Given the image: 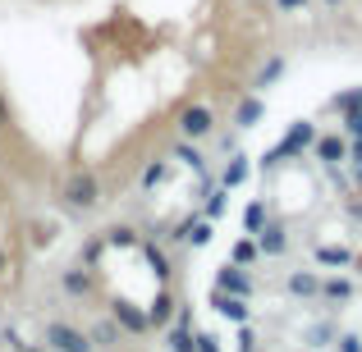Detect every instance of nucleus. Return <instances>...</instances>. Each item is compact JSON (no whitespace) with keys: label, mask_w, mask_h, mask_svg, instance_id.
Returning a JSON list of instances; mask_svg holds the SVG:
<instances>
[{"label":"nucleus","mask_w":362,"mask_h":352,"mask_svg":"<svg viewBox=\"0 0 362 352\" xmlns=\"http://www.w3.org/2000/svg\"><path fill=\"white\" fill-rule=\"evenodd\" d=\"M275 5H280V9H284V14H303V9H308V5H312V0H275Z\"/></svg>","instance_id":"72a5a7b5"},{"label":"nucleus","mask_w":362,"mask_h":352,"mask_svg":"<svg viewBox=\"0 0 362 352\" xmlns=\"http://www.w3.org/2000/svg\"><path fill=\"white\" fill-rule=\"evenodd\" d=\"M266 119V101L262 97H243L239 101V106H234V128H257V123H262Z\"/></svg>","instance_id":"f8f14e48"},{"label":"nucleus","mask_w":362,"mask_h":352,"mask_svg":"<svg viewBox=\"0 0 362 352\" xmlns=\"http://www.w3.org/2000/svg\"><path fill=\"white\" fill-rule=\"evenodd\" d=\"M284 69H289V64H284V55H271V60L262 64V73L252 78V87H257V92H262V87H271L275 78H284Z\"/></svg>","instance_id":"6ab92c4d"},{"label":"nucleus","mask_w":362,"mask_h":352,"mask_svg":"<svg viewBox=\"0 0 362 352\" xmlns=\"http://www.w3.org/2000/svg\"><path fill=\"white\" fill-rule=\"evenodd\" d=\"M335 339H339V329H335V325H308L303 344H308V348H335Z\"/></svg>","instance_id":"aec40b11"},{"label":"nucleus","mask_w":362,"mask_h":352,"mask_svg":"<svg viewBox=\"0 0 362 352\" xmlns=\"http://www.w3.org/2000/svg\"><path fill=\"white\" fill-rule=\"evenodd\" d=\"M344 133H349V142H362V110H349L344 115Z\"/></svg>","instance_id":"c85d7f7f"},{"label":"nucleus","mask_w":362,"mask_h":352,"mask_svg":"<svg viewBox=\"0 0 362 352\" xmlns=\"http://www.w3.org/2000/svg\"><path fill=\"white\" fill-rule=\"evenodd\" d=\"M335 352H362V334H339L335 339Z\"/></svg>","instance_id":"7c9ffc66"},{"label":"nucleus","mask_w":362,"mask_h":352,"mask_svg":"<svg viewBox=\"0 0 362 352\" xmlns=\"http://www.w3.org/2000/svg\"><path fill=\"white\" fill-rule=\"evenodd\" d=\"M165 169H170V165H165V160H151V165H147V169H142V178H138V188H142V193H151V188H156V183H160V178H165Z\"/></svg>","instance_id":"393cba45"},{"label":"nucleus","mask_w":362,"mask_h":352,"mask_svg":"<svg viewBox=\"0 0 362 352\" xmlns=\"http://www.w3.org/2000/svg\"><path fill=\"white\" fill-rule=\"evenodd\" d=\"M284 293H289V298H303V302L321 298V274L317 270H293L289 279H284Z\"/></svg>","instance_id":"9d476101"},{"label":"nucleus","mask_w":362,"mask_h":352,"mask_svg":"<svg viewBox=\"0 0 362 352\" xmlns=\"http://www.w3.org/2000/svg\"><path fill=\"white\" fill-rule=\"evenodd\" d=\"M312 142H317V128H312L308 119H298V123L289 128V138H280V147L271 151V160H293V156H303Z\"/></svg>","instance_id":"423d86ee"},{"label":"nucleus","mask_w":362,"mask_h":352,"mask_svg":"<svg viewBox=\"0 0 362 352\" xmlns=\"http://www.w3.org/2000/svg\"><path fill=\"white\" fill-rule=\"evenodd\" d=\"M5 274H9V252L0 247V279H5Z\"/></svg>","instance_id":"e433bc0d"},{"label":"nucleus","mask_w":362,"mask_h":352,"mask_svg":"<svg viewBox=\"0 0 362 352\" xmlns=\"http://www.w3.org/2000/svg\"><path fill=\"white\" fill-rule=\"evenodd\" d=\"M257 247H262V256H280L289 247V229L280 220H266V229L257 233Z\"/></svg>","instance_id":"9b49d317"},{"label":"nucleus","mask_w":362,"mask_h":352,"mask_svg":"<svg viewBox=\"0 0 362 352\" xmlns=\"http://www.w3.org/2000/svg\"><path fill=\"white\" fill-rule=\"evenodd\" d=\"M110 316H115V325L124 329V334H147V329H151V316H147V311H142V307H133V302L129 298H115V302H110Z\"/></svg>","instance_id":"0eeeda50"},{"label":"nucleus","mask_w":362,"mask_h":352,"mask_svg":"<svg viewBox=\"0 0 362 352\" xmlns=\"http://www.w3.org/2000/svg\"><path fill=\"white\" fill-rule=\"evenodd\" d=\"M42 344L51 352H97V344L88 339V329L69 325V320H51V325L42 329Z\"/></svg>","instance_id":"7ed1b4c3"},{"label":"nucleus","mask_w":362,"mask_h":352,"mask_svg":"<svg viewBox=\"0 0 362 352\" xmlns=\"http://www.w3.org/2000/svg\"><path fill=\"white\" fill-rule=\"evenodd\" d=\"M317 302H335V307H344V302H354V284H349L344 274H330V279H321V298Z\"/></svg>","instance_id":"ddd939ff"},{"label":"nucleus","mask_w":362,"mask_h":352,"mask_svg":"<svg viewBox=\"0 0 362 352\" xmlns=\"http://www.w3.org/2000/svg\"><path fill=\"white\" fill-rule=\"evenodd\" d=\"M317 265H330V270L354 265V252H349V247H317Z\"/></svg>","instance_id":"412c9836"},{"label":"nucleus","mask_w":362,"mask_h":352,"mask_svg":"<svg viewBox=\"0 0 362 352\" xmlns=\"http://www.w3.org/2000/svg\"><path fill=\"white\" fill-rule=\"evenodd\" d=\"M42 352H51V348H42Z\"/></svg>","instance_id":"58836bf2"},{"label":"nucleus","mask_w":362,"mask_h":352,"mask_svg":"<svg viewBox=\"0 0 362 352\" xmlns=\"http://www.w3.org/2000/svg\"><path fill=\"white\" fill-rule=\"evenodd\" d=\"M344 211H349V215H354V220H362V197H358V202H349V206H344Z\"/></svg>","instance_id":"c9c22d12"},{"label":"nucleus","mask_w":362,"mask_h":352,"mask_svg":"<svg viewBox=\"0 0 362 352\" xmlns=\"http://www.w3.org/2000/svg\"><path fill=\"white\" fill-rule=\"evenodd\" d=\"M88 339H92V344H97L101 352H106V348H119V339H124V329L115 325V316H106V320H97V325H92V329H88Z\"/></svg>","instance_id":"4468645a"},{"label":"nucleus","mask_w":362,"mask_h":352,"mask_svg":"<svg viewBox=\"0 0 362 352\" xmlns=\"http://www.w3.org/2000/svg\"><path fill=\"white\" fill-rule=\"evenodd\" d=\"M266 220H271V215H266V202H247L243 206V233H262L266 229Z\"/></svg>","instance_id":"a211bd4d"},{"label":"nucleus","mask_w":362,"mask_h":352,"mask_svg":"<svg viewBox=\"0 0 362 352\" xmlns=\"http://www.w3.org/2000/svg\"><path fill=\"white\" fill-rule=\"evenodd\" d=\"M349 160H354V165H362V142H349Z\"/></svg>","instance_id":"f704fd0d"},{"label":"nucleus","mask_w":362,"mask_h":352,"mask_svg":"<svg viewBox=\"0 0 362 352\" xmlns=\"http://www.w3.org/2000/svg\"><path fill=\"white\" fill-rule=\"evenodd\" d=\"M175 160H184L188 169H197V174H202V169H206V160L197 156V142H184V138L175 142Z\"/></svg>","instance_id":"5701e85b"},{"label":"nucleus","mask_w":362,"mask_h":352,"mask_svg":"<svg viewBox=\"0 0 362 352\" xmlns=\"http://www.w3.org/2000/svg\"><path fill=\"white\" fill-rule=\"evenodd\" d=\"M211 302L216 311H221L225 320H234V325H247V320H252V307H247V298H234V293H221V289H211Z\"/></svg>","instance_id":"1a4fd4ad"},{"label":"nucleus","mask_w":362,"mask_h":352,"mask_svg":"<svg viewBox=\"0 0 362 352\" xmlns=\"http://www.w3.org/2000/svg\"><path fill=\"white\" fill-rule=\"evenodd\" d=\"M216 106H206V101H188V106H179V115H175V138H184V142H206V138H216Z\"/></svg>","instance_id":"f03ea898"},{"label":"nucleus","mask_w":362,"mask_h":352,"mask_svg":"<svg viewBox=\"0 0 362 352\" xmlns=\"http://www.w3.org/2000/svg\"><path fill=\"white\" fill-rule=\"evenodd\" d=\"M211 289H221V293H234V298H247V302H252V293H257V279H252V274H247L243 270V265H221V270H216V284H211Z\"/></svg>","instance_id":"39448f33"},{"label":"nucleus","mask_w":362,"mask_h":352,"mask_svg":"<svg viewBox=\"0 0 362 352\" xmlns=\"http://www.w3.org/2000/svg\"><path fill=\"white\" fill-rule=\"evenodd\" d=\"M9 123H14V106H9V97L0 92V133H9Z\"/></svg>","instance_id":"473e14b6"},{"label":"nucleus","mask_w":362,"mask_h":352,"mask_svg":"<svg viewBox=\"0 0 362 352\" xmlns=\"http://www.w3.org/2000/svg\"><path fill=\"white\" fill-rule=\"evenodd\" d=\"M312 156H317L321 165H344L349 160V138L344 133H321V138L312 142Z\"/></svg>","instance_id":"6e6552de"},{"label":"nucleus","mask_w":362,"mask_h":352,"mask_svg":"<svg viewBox=\"0 0 362 352\" xmlns=\"http://www.w3.org/2000/svg\"><path fill=\"white\" fill-rule=\"evenodd\" d=\"M170 311H175V302H170V293H160V298H156V307L147 311V316H151V325H165V320H170Z\"/></svg>","instance_id":"cd10ccee"},{"label":"nucleus","mask_w":362,"mask_h":352,"mask_svg":"<svg viewBox=\"0 0 362 352\" xmlns=\"http://www.w3.org/2000/svg\"><path fill=\"white\" fill-rule=\"evenodd\" d=\"M335 110H339V115H349V110H362V87L339 92V97H335Z\"/></svg>","instance_id":"a878e982"},{"label":"nucleus","mask_w":362,"mask_h":352,"mask_svg":"<svg viewBox=\"0 0 362 352\" xmlns=\"http://www.w3.org/2000/svg\"><path fill=\"white\" fill-rule=\"evenodd\" d=\"M225 197H230L225 188H216V193H206V202H202V215H206V220H221V215H225V206H230Z\"/></svg>","instance_id":"b1692460"},{"label":"nucleus","mask_w":362,"mask_h":352,"mask_svg":"<svg viewBox=\"0 0 362 352\" xmlns=\"http://www.w3.org/2000/svg\"><path fill=\"white\" fill-rule=\"evenodd\" d=\"M257 256H262V247H257V238H252V233H243L239 243L230 247V261H234V265H243V270H252Z\"/></svg>","instance_id":"dca6fc26"},{"label":"nucleus","mask_w":362,"mask_h":352,"mask_svg":"<svg viewBox=\"0 0 362 352\" xmlns=\"http://www.w3.org/2000/svg\"><path fill=\"white\" fill-rule=\"evenodd\" d=\"M175 238H184V243H193V247H206L216 238V220H206V215H202V220H188Z\"/></svg>","instance_id":"2eb2a0df"},{"label":"nucleus","mask_w":362,"mask_h":352,"mask_svg":"<svg viewBox=\"0 0 362 352\" xmlns=\"http://www.w3.org/2000/svg\"><path fill=\"white\" fill-rule=\"evenodd\" d=\"M60 293H64V298H92V293H97V274H92V265H83V261L64 265V270H60Z\"/></svg>","instance_id":"20e7f679"},{"label":"nucleus","mask_w":362,"mask_h":352,"mask_svg":"<svg viewBox=\"0 0 362 352\" xmlns=\"http://www.w3.org/2000/svg\"><path fill=\"white\" fill-rule=\"evenodd\" d=\"M55 202L64 206V215H92L101 206V178L92 169H69V174L55 183Z\"/></svg>","instance_id":"f257e3e1"},{"label":"nucleus","mask_w":362,"mask_h":352,"mask_svg":"<svg viewBox=\"0 0 362 352\" xmlns=\"http://www.w3.org/2000/svg\"><path fill=\"white\" fill-rule=\"evenodd\" d=\"M252 178V165H247V156H230V165H225V174H221V183L225 188H239Z\"/></svg>","instance_id":"f3484780"},{"label":"nucleus","mask_w":362,"mask_h":352,"mask_svg":"<svg viewBox=\"0 0 362 352\" xmlns=\"http://www.w3.org/2000/svg\"><path fill=\"white\" fill-rule=\"evenodd\" d=\"M239 352H257V329L252 325H239Z\"/></svg>","instance_id":"c756f323"},{"label":"nucleus","mask_w":362,"mask_h":352,"mask_svg":"<svg viewBox=\"0 0 362 352\" xmlns=\"http://www.w3.org/2000/svg\"><path fill=\"white\" fill-rule=\"evenodd\" d=\"M106 247H138V233L124 229V224H115V229L106 233Z\"/></svg>","instance_id":"bb28decb"},{"label":"nucleus","mask_w":362,"mask_h":352,"mask_svg":"<svg viewBox=\"0 0 362 352\" xmlns=\"http://www.w3.org/2000/svg\"><path fill=\"white\" fill-rule=\"evenodd\" d=\"M326 5H339V0H326Z\"/></svg>","instance_id":"4c0bfd02"},{"label":"nucleus","mask_w":362,"mask_h":352,"mask_svg":"<svg viewBox=\"0 0 362 352\" xmlns=\"http://www.w3.org/2000/svg\"><path fill=\"white\" fill-rule=\"evenodd\" d=\"M193 344H197V352H221V339L216 334H197L193 329Z\"/></svg>","instance_id":"2f4dec72"},{"label":"nucleus","mask_w":362,"mask_h":352,"mask_svg":"<svg viewBox=\"0 0 362 352\" xmlns=\"http://www.w3.org/2000/svg\"><path fill=\"white\" fill-rule=\"evenodd\" d=\"M101 256H106V233H92L88 243H83L78 261H83V265H92V270H97V261H101Z\"/></svg>","instance_id":"4be33fe9"}]
</instances>
